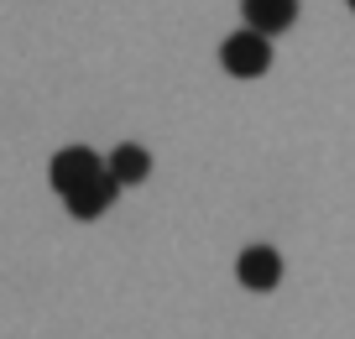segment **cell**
Masks as SVG:
<instances>
[{
    "label": "cell",
    "mask_w": 355,
    "mask_h": 339,
    "mask_svg": "<svg viewBox=\"0 0 355 339\" xmlns=\"http://www.w3.org/2000/svg\"><path fill=\"white\" fill-rule=\"evenodd\" d=\"M220 63H225V73H235V78H261L266 68H272V37H261V32H230L220 42Z\"/></svg>",
    "instance_id": "6da1fadb"
},
{
    "label": "cell",
    "mask_w": 355,
    "mask_h": 339,
    "mask_svg": "<svg viewBox=\"0 0 355 339\" xmlns=\"http://www.w3.org/2000/svg\"><path fill=\"white\" fill-rule=\"evenodd\" d=\"M105 173V162L89 146H63V152L47 162V177H53V188H58V198L63 193H73L78 183H89V177H100Z\"/></svg>",
    "instance_id": "7a4b0ae2"
},
{
    "label": "cell",
    "mask_w": 355,
    "mask_h": 339,
    "mask_svg": "<svg viewBox=\"0 0 355 339\" xmlns=\"http://www.w3.org/2000/svg\"><path fill=\"white\" fill-rule=\"evenodd\" d=\"M235 277H241L245 293H272V287L282 282V256L272 251V245H245V251L235 256Z\"/></svg>",
    "instance_id": "3957f363"
},
{
    "label": "cell",
    "mask_w": 355,
    "mask_h": 339,
    "mask_svg": "<svg viewBox=\"0 0 355 339\" xmlns=\"http://www.w3.org/2000/svg\"><path fill=\"white\" fill-rule=\"evenodd\" d=\"M115 193H121V183L110 173H100V177H89V183H78L73 193H63V204H68L73 219H100V214H110Z\"/></svg>",
    "instance_id": "277c9868"
},
{
    "label": "cell",
    "mask_w": 355,
    "mask_h": 339,
    "mask_svg": "<svg viewBox=\"0 0 355 339\" xmlns=\"http://www.w3.org/2000/svg\"><path fill=\"white\" fill-rule=\"evenodd\" d=\"M241 11H245V26L261 37H277L288 32L293 21H298V0H241Z\"/></svg>",
    "instance_id": "5b68a950"
},
{
    "label": "cell",
    "mask_w": 355,
    "mask_h": 339,
    "mask_svg": "<svg viewBox=\"0 0 355 339\" xmlns=\"http://www.w3.org/2000/svg\"><path fill=\"white\" fill-rule=\"evenodd\" d=\"M105 173H110L121 188H136V183L152 177V157H146V146L125 141V146H115V152H110V167H105Z\"/></svg>",
    "instance_id": "8992f818"
},
{
    "label": "cell",
    "mask_w": 355,
    "mask_h": 339,
    "mask_svg": "<svg viewBox=\"0 0 355 339\" xmlns=\"http://www.w3.org/2000/svg\"><path fill=\"white\" fill-rule=\"evenodd\" d=\"M350 11H355V0H350Z\"/></svg>",
    "instance_id": "52a82bcc"
}]
</instances>
